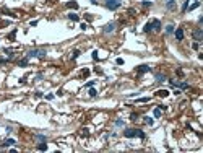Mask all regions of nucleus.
<instances>
[{"instance_id": "f257e3e1", "label": "nucleus", "mask_w": 203, "mask_h": 153, "mask_svg": "<svg viewBox=\"0 0 203 153\" xmlns=\"http://www.w3.org/2000/svg\"><path fill=\"white\" fill-rule=\"evenodd\" d=\"M123 135L127 137V138H135V137H138V138L143 140V138H145V132L140 130V129H125V130H123Z\"/></svg>"}, {"instance_id": "f03ea898", "label": "nucleus", "mask_w": 203, "mask_h": 153, "mask_svg": "<svg viewBox=\"0 0 203 153\" xmlns=\"http://www.w3.org/2000/svg\"><path fill=\"white\" fill-rule=\"evenodd\" d=\"M46 49H31V51H28V59H32V57H38V59H44L46 57Z\"/></svg>"}, {"instance_id": "7ed1b4c3", "label": "nucleus", "mask_w": 203, "mask_h": 153, "mask_svg": "<svg viewBox=\"0 0 203 153\" xmlns=\"http://www.w3.org/2000/svg\"><path fill=\"white\" fill-rule=\"evenodd\" d=\"M104 5H106L107 10L115 11V10H119V8H120V5H122V0H106V2H104Z\"/></svg>"}, {"instance_id": "20e7f679", "label": "nucleus", "mask_w": 203, "mask_h": 153, "mask_svg": "<svg viewBox=\"0 0 203 153\" xmlns=\"http://www.w3.org/2000/svg\"><path fill=\"white\" fill-rule=\"evenodd\" d=\"M192 36H193V39H195L197 42H202L203 41V29L202 28H197V29L192 33Z\"/></svg>"}, {"instance_id": "39448f33", "label": "nucleus", "mask_w": 203, "mask_h": 153, "mask_svg": "<svg viewBox=\"0 0 203 153\" xmlns=\"http://www.w3.org/2000/svg\"><path fill=\"white\" fill-rule=\"evenodd\" d=\"M102 31H104L106 34H111V33H114V31H115V23H114V21L107 23L106 26L102 28Z\"/></svg>"}, {"instance_id": "423d86ee", "label": "nucleus", "mask_w": 203, "mask_h": 153, "mask_svg": "<svg viewBox=\"0 0 203 153\" xmlns=\"http://www.w3.org/2000/svg\"><path fill=\"white\" fill-rule=\"evenodd\" d=\"M148 72H151L150 65H138L137 67V73L138 75H143V73H148Z\"/></svg>"}, {"instance_id": "0eeeda50", "label": "nucleus", "mask_w": 203, "mask_h": 153, "mask_svg": "<svg viewBox=\"0 0 203 153\" xmlns=\"http://www.w3.org/2000/svg\"><path fill=\"white\" fill-rule=\"evenodd\" d=\"M15 140H13V138H7V140H3V142H2V145H0V147L2 148H8V147H13V145H15Z\"/></svg>"}, {"instance_id": "6e6552de", "label": "nucleus", "mask_w": 203, "mask_h": 153, "mask_svg": "<svg viewBox=\"0 0 203 153\" xmlns=\"http://www.w3.org/2000/svg\"><path fill=\"white\" fill-rule=\"evenodd\" d=\"M174 36H176L177 41H182V39H184V29H182V28H177V29H174Z\"/></svg>"}, {"instance_id": "1a4fd4ad", "label": "nucleus", "mask_w": 203, "mask_h": 153, "mask_svg": "<svg viewBox=\"0 0 203 153\" xmlns=\"http://www.w3.org/2000/svg\"><path fill=\"white\" fill-rule=\"evenodd\" d=\"M143 31L146 34L151 33V31H154V28H153V21H148V23H146V25H145V28H143Z\"/></svg>"}, {"instance_id": "9d476101", "label": "nucleus", "mask_w": 203, "mask_h": 153, "mask_svg": "<svg viewBox=\"0 0 203 153\" xmlns=\"http://www.w3.org/2000/svg\"><path fill=\"white\" fill-rule=\"evenodd\" d=\"M156 96L166 98V96H169V91H167V90H158V91H156Z\"/></svg>"}, {"instance_id": "9b49d317", "label": "nucleus", "mask_w": 203, "mask_h": 153, "mask_svg": "<svg viewBox=\"0 0 203 153\" xmlns=\"http://www.w3.org/2000/svg\"><path fill=\"white\" fill-rule=\"evenodd\" d=\"M67 8H73V10H76V8H78V2H75V0L67 2Z\"/></svg>"}, {"instance_id": "f8f14e48", "label": "nucleus", "mask_w": 203, "mask_h": 153, "mask_svg": "<svg viewBox=\"0 0 203 153\" xmlns=\"http://www.w3.org/2000/svg\"><path fill=\"white\" fill-rule=\"evenodd\" d=\"M151 21H153V28H154V31H161V21L159 20H151Z\"/></svg>"}, {"instance_id": "ddd939ff", "label": "nucleus", "mask_w": 203, "mask_h": 153, "mask_svg": "<svg viewBox=\"0 0 203 153\" xmlns=\"http://www.w3.org/2000/svg\"><path fill=\"white\" fill-rule=\"evenodd\" d=\"M166 8H167V10H174V8H176V0H169V2L166 3Z\"/></svg>"}, {"instance_id": "4468645a", "label": "nucleus", "mask_w": 203, "mask_h": 153, "mask_svg": "<svg viewBox=\"0 0 203 153\" xmlns=\"http://www.w3.org/2000/svg\"><path fill=\"white\" fill-rule=\"evenodd\" d=\"M188 5H190V0H184V3H182V8H180L182 13H185V11H187Z\"/></svg>"}, {"instance_id": "2eb2a0df", "label": "nucleus", "mask_w": 203, "mask_h": 153, "mask_svg": "<svg viewBox=\"0 0 203 153\" xmlns=\"http://www.w3.org/2000/svg\"><path fill=\"white\" fill-rule=\"evenodd\" d=\"M67 17H68V20H70V21H78V20H80V17H78L76 13H68Z\"/></svg>"}, {"instance_id": "dca6fc26", "label": "nucleus", "mask_w": 203, "mask_h": 153, "mask_svg": "<svg viewBox=\"0 0 203 153\" xmlns=\"http://www.w3.org/2000/svg\"><path fill=\"white\" fill-rule=\"evenodd\" d=\"M174 29H176V26H174V25H167V26H166V34H172L174 33Z\"/></svg>"}, {"instance_id": "f3484780", "label": "nucleus", "mask_w": 203, "mask_h": 153, "mask_svg": "<svg viewBox=\"0 0 203 153\" xmlns=\"http://www.w3.org/2000/svg\"><path fill=\"white\" fill-rule=\"evenodd\" d=\"M28 64H29V59H28V57H24V59H21L20 62H18L20 67H28Z\"/></svg>"}, {"instance_id": "a211bd4d", "label": "nucleus", "mask_w": 203, "mask_h": 153, "mask_svg": "<svg viewBox=\"0 0 203 153\" xmlns=\"http://www.w3.org/2000/svg\"><path fill=\"white\" fill-rule=\"evenodd\" d=\"M38 150H39V152H46V150H47V143H46V142H41L38 145Z\"/></svg>"}, {"instance_id": "6ab92c4d", "label": "nucleus", "mask_w": 203, "mask_h": 153, "mask_svg": "<svg viewBox=\"0 0 203 153\" xmlns=\"http://www.w3.org/2000/svg\"><path fill=\"white\" fill-rule=\"evenodd\" d=\"M80 54H81V51H80V49H75L73 52H72V60L78 59V57H80Z\"/></svg>"}, {"instance_id": "aec40b11", "label": "nucleus", "mask_w": 203, "mask_h": 153, "mask_svg": "<svg viewBox=\"0 0 203 153\" xmlns=\"http://www.w3.org/2000/svg\"><path fill=\"white\" fill-rule=\"evenodd\" d=\"M3 52H5V55L8 57V59H11V57H13V54H15V52H13V49H8V47H7Z\"/></svg>"}, {"instance_id": "412c9836", "label": "nucleus", "mask_w": 203, "mask_h": 153, "mask_svg": "<svg viewBox=\"0 0 203 153\" xmlns=\"http://www.w3.org/2000/svg\"><path fill=\"white\" fill-rule=\"evenodd\" d=\"M88 93H89V96H91V98H96V96H97V91H96V88H93V86L89 88V91H88Z\"/></svg>"}, {"instance_id": "4be33fe9", "label": "nucleus", "mask_w": 203, "mask_h": 153, "mask_svg": "<svg viewBox=\"0 0 203 153\" xmlns=\"http://www.w3.org/2000/svg\"><path fill=\"white\" fill-rule=\"evenodd\" d=\"M145 124H148V126H153V124H154V120H153V117H148V116H146V117H145Z\"/></svg>"}, {"instance_id": "5701e85b", "label": "nucleus", "mask_w": 203, "mask_h": 153, "mask_svg": "<svg viewBox=\"0 0 203 153\" xmlns=\"http://www.w3.org/2000/svg\"><path fill=\"white\" fill-rule=\"evenodd\" d=\"M88 75H89V70H88V68H83V70H81V73H80L81 78H86Z\"/></svg>"}, {"instance_id": "b1692460", "label": "nucleus", "mask_w": 203, "mask_h": 153, "mask_svg": "<svg viewBox=\"0 0 203 153\" xmlns=\"http://www.w3.org/2000/svg\"><path fill=\"white\" fill-rule=\"evenodd\" d=\"M141 5H143L145 8H150V7L153 5V2H150V0H143V2H141Z\"/></svg>"}, {"instance_id": "393cba45", "label": "nucleus", "mask_w": 203, "mask_h": 153, "mask_svg": "<svg viewBox=\"0 0 203 153\" xmlns=\"http://www.w3.org/2000/svg\"><path fill=\"white\" fill-rule=\"evenodd\" d=\"M166 76L162 75V73H156V82H164Z\"/></svg>"}, {"instance_id": "a878e982", "label": "nucleus", "mask_w": 203, "mask_h": 153, "mask_svg": "<svg viewBox=\"0 0 203 153\" xmlns=\"http://www.w3.org/2000/svg\"><path fill=\"white\" fill-rule=\"evenodd\" d=\"M36 138H38V140H41V142H47V137H46V135H41V134H38V135H36Z\"/></svg>"}, {"instance_id": "bb28decb", "label": "nucleus", "mask_w": 203, "mask_h": 153, "mask_svg": "<svg viewBox=\"0 0 203 153\" xmlns=\"http://www.w3.org/2000/svg\"><path fill=\"white\" fill-rule=\"evenodd\" d=\"M15 36H16V29H13V31L8 34V39H10V41H15Z\"/></svg>"}, {"instance_id": "cd10ccee", "label": "nucleus", "mask_w": 203, "mask_h": 153, "mask_svg": "<svg viewBox=\"0 0 203 153\" xmlns=\"http://www.w3.org/2000/svg\"><path fill=\"white\" fill-rule=\"evenodd\" d=\"M115 126H117V127H123V126H125V122H123L122 119H117V120H115Z\"/></svg>"}, {"instance_id": "c85d7f7f", "label": "nucleus", "mask_w": 203, "mask_h": 153, "mask_svg": "<svg viewBox=\"0 0 203 153\" xmlns=\"http://www.w3.org/2000/svg\"><path fill=\"white\" fill-rule=\"evenodd\" d=\"M81 135H83V137H88V135H89V130H88L86 127H85V129H81Z\"/></svg>"}, {"instance_id": "c756f323", "label": "nucleus", "mask_w": 203, "mask_h": 153, "mask_svg": "<svg viewBox=\"0 0 203 153\" xmlns=\"http://www.w3.org/2000/svg\"><path fill=\"white\" fill-rule=\"evenodd\" d=\"M153 114H154V117H161V109H159V108H156Z\"/></svg>"}, {"instance_id": "7c9ffc66", "label": "nucleus", "mask_w": 203, "mask_h": 153, "mask_svg": "<svg viewBox=\"0 0 203 153\" xmlns=\"http://www.w3.org/2000/svg\"><path fill=\"white\" fill-rule=\"evenodd\" d=\"M137 101H138V103H146V101H150V98H138Z\"/></svg>"}, {"instance_id": "2f4dec72", "label": "nucleus", "mask_w": 203, "mask_h": 153, "mask_svg": "<svg viewBox=\"0 0 203 153\" xmlns=\"http://www.w3.org/2000/svg\"><path fill=\"white\" fill-rule=\"evenodd\" d=\"M192 47H193V49H195V51H198V47H200V44H198L197 41H195V42L192 44Z\"/></svg>"}, {"instance_id": "473e14b6", "label": "nucleus", "mask_w": 203, "mask_h": 153, "mask_svg": "<svg viewBox=\"0 0 203 153\" xmlns=\"http://www.w3.org/2000/svg\"><path fill=\"white\" fill-rule=\"evenodd\" d=\"M91 57L94 60H97V51H93V54H91Z\"/></svg>"}, {"instance_id": "72a5a7b5", "label": "nucleus", "mask_w": 203, "mask_h": 153, "mask_svg": "<svg viewBox=\"0 0 203 153\" xmlns=\"http://www.w3.org/2000/svg\"><path fill=\"white\" fill-rule=\"evenodd\" d=\"M115 64H117V65H123V59H120V57H119V59L115 60Z\"/></svg>"}, {"instance_id": "f704fd0d", "label": "nucleus", "mask_w": 203, "mask_h": 153, "mask_svg": "<svg viewBox=\"0 0 203 153\" xmlns=\"http://www.w3.org/2000/svg\"><path fill=\"white\" fill-rule=\"evenodd\" d=\"M130 119H132V120H137V119H138V114H137V112H133V114L130 116Z\"/></svg>"}, {"instance_id": "c9c22d12", "label": "nucleus", "mask_w": 203, "mask_h": 153, "mask_svg": "<svg viewBox=\"0 0 203 153\" xmlns=\"http://www.w3.org/2000/svg\"><path fill=\"white\" fill-rule=\"evenodd\" d=\"M158 108H159L161 111H166V109H167V106H166V104H159V106H158Z\"/></svg>"}, {"instance_id": "e433bc0d", "label": "nucleus", "mask_w": 203, "mask_h": 153, "mask_svg": "<svg viewBox=\"0 0 203 153\" xmlns=\"http://www.w3.org/2000/svg\"><path fill=\"white\" fill-rule=\"evenodd\" d=\"M80 28L83 29V31H86V28H88V25H86V23H81V25H80Z\"/></svg>"}, {"instance_id": "4c0bfd02", "label": "nucleus", "mask_w": 203, "mask_h": 153, "mask_svg": "<svg viewBox=\"0 0 203 153\" xmlns=\"http://www.w3.org/2000/svg\"><path fill=\"white\" fill-rule=\"evenodd\" d=\"M93 85H94V82H93V80H91V82H88V83H86L85 86H86V88H91V86H93Z\"/></svg>"}, {"instance_id": "58836bf2", "label": "nucleus", "mask_w": 203, "mask_h": 153, "mask_svg": "<svg viewBox=\"0 0 203 153\" xmlns=\"http://www.w3.org/2000/svg\"><path fill=\"white\" fill-rule=\"evenodd\" d=\"M34 96H36V98H42L44 94H42V93H41V91H36V94H34Z\"/></svg>"}, {"instance_id": "ea45409f", "label": "nucleus", "mask_w": 203, "mask_h": 153, "mask_svg": "<svg viewBox=\"0 0 203 153\" xmlns=\"http://www.w3.org/2000/svg\"><path fill=\"white\" fill-rule=\"evenodd\" d=\"M94 72H96V73H99V75H101V73H102V70H101V68H99V67H94Z\"/></svg>"}, {"instance_id": "a19ab883", "label": "nucleus", "mask_w": 203, "mask_h": 153, "mask_svg": "<svg viewBox=\"0 0 203 153\" xmlns=\"http://www.w3.org/2000/svg\"><path fill=\"white\" fill-rule=\"evenodd\" d=\"M36 80H38V82H41V80H42V73H38V76H36Z\"/></svg>"}, {"instance_id": "79ce46f5", "label": "nucleus", "mask_w": 203, "mask_h": 153, "mask_svg": "<svg viewBox=\"0 0 203 153\" xmlns=\"http://www.w3.org/2000/svg\"><path fill=\"white\" fill-rule=\"evenodd\" d=\"M36 25H38V20H34V21L29 23V26H36Z\"/></svg>"}, {"instance_id": "37998d69", "label": "nucleus", "mask_w": 203, "mask_h": 153, "mask_svg": "<svg viewBox=\"0 0 203 153\" xmlns=\"http://www.w3.org/2000/svg\"><path fill=\"white\" fill-rule=\"evenodd\" d=\"M64 94V90H57V96H62Z\"/></svg>"}, {"instance_id": "c03bdc74", "label": "nucleus", "mask_w": 203, "mask_h": 153, "mask_svg": "<svg viewBox=\"0 0 203 153\" xmlns=\"http://www.w3.org/2000/svg\"><path fill=\"white\" fill-rule=\"evenodd\" d=\"M7 62H8V59H0V65H2V64H7Z\"/></svg>"}, {"instance_id": "a18cd8bd", "label": "nucleus", "mask_w": 203, "mask_h": 153, "mask_svg": "<svg viewBox=\"0 0 203 153\" xmlns=\"http://www.w3.org/2000/svg\"><path fill=\"white\" fill-rule=\"evenodd\" d=\"M46 99H49V101H50V99H54V94H47V96H46Z\"/></svg>"}, {"instance_id": "49530a36", "label": "nucleus", "mask_w": 203, "mask_h": 153, "mask_svg": "<svg viewBox=\"0 0 203 153\" xmlns=\"http://www.w3.org/2000/svg\"><path fill=\"white\" fill-rule=\"evenodd\" d=\"M46 2H50V0H46Z\"/></svg>"}, {"instance_id": "de8ad7c7", "label": "nucleus", "mask_w": 203, "mask_h": 153, "mask_svg": "<svg viewBox=\"0 0 203 153\" xmlns=\"http://www.w3.org/2000/svg\"><path fill=\"white\" fill-rule=\"evenodd\" d=\"M195 2H200V0H195Z\"/></svg>"}, {"instance_id": "09e8293b", "label": "nucleus", "mask_w": 203, "mask_h": 153, "mask_svg": "<svg viewBox=\"0 0 203 153\" xmlns=\"http://www.w3.org/2000/svg\"><path fill=\"white\" fill-rule=\"evenodd\" d=\"M166 2H169V0H166Z\"/></svg>"}]
</instances>
